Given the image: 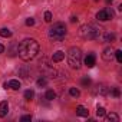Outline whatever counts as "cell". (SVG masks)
I'll return each mask as SVG.
<instances>
[{
	"label": "cell",
	"mask_w": 122,
	"mask_h": 122,
	"mask_svg": "<svg viewBox=\"0 0 122 122\" xmlns=\"http://www.w3.org/2000/svg\"><path fill=\"white\" fill-rule=\"evenodd\" d=\"M63 59H65V52H62V50L55 52L53 53V57H52L53 62H60V60H63Z\"/></svg>",
	"instance_id": "8fae6325"
},
{
	"label": "cell",
	"mask_w": 122,
	"mask_h": 122,
	"mask_svg": "<svg viewBox=\"0 0 122 122\" xmlns=\"http://www.w3.org/2000/svg\"><path fill=\"white\" fill-rule=\"evenodd\" d=\"M112 17H113V10L111 7H106V9L98 12V15H96V19L101 20V22H106V20H109Z\"/></svg>",
	"instance_id": "5b68a950"
},
{
	"label": "cell",
	"mask_w": 122,
	"mask_h": 122,
	"mask_svg": "<svg viewBox=\"0 0 122 122\" xmlns=\"http://www.w3.org/2000/svg\"><path fill=\"white\" fill-rule=\"evenodd\" d=\"M69 93H71V96H75V98H78V96L81 95L79 89H76V88H71V89H69Z\"/></svg>",
	"instance_id": "ac0fdd59"
},
{
	"label": "cell",
	"mask_w": 122,
	"mask_h": 122,
	"mask_svg": "<svg viewBox=\"0 0 122 122\" xmlns=\"http://www.w3.org/2000/svg\"><path fill=\"white\" fill-rule=\"evenodd\" d=\"M17 53H19L22 60L29 62V60H32L33 57H36V55L39 53V43L35 39H25L19 45Z\"/></svg>",
	"instance_id": "6da1fadb"
},
{
	"label": "cell",
	"mask_w": 122,
	"mask_h": 122,
	"mask_svg": "<svg viewBox=\"0 0 122 122\" xmlns=\"http://www.w3.org/2000/svg\"><path fill=\"white\" fill-rule=\"evenodd\" d=\"M46 83H47V82H46L45 78H40V79L37 81V86H40V88H42V86H46Z\"/></svg>",
	"instance_id": "603a6c76"
},
{
	"label": "cell",
	"mask_w": 122,
	"mask_h": 122,
	"mask_svg": "<svg viewBox=\"0 0 122 122\" xmlns=\"http://www.w3.org/2000/svg\"><path fill=\"white\" fill-rule=\"evenodd\" d=\"M71 22H72V23H76V22H78V17H76V16H72V17H71Z\"/></svg>",
	"instance_id": "4316f807"
},
{
	"label": "cell",
	"mask_w": 122,
	"mask_h": 122,
	"mask_svg": "<svg viewBox=\"0 0 122 122\" xmlns=\"http://www.w3.org/2000/svg\"><path fill=\"white\" fill-rule=\"evenodd\" d=\"M0 36H2V37H10L12 36V32L9 29L3 27V29H0Z\"/></svg>",
	"instance_id": "9a60e30c"
},
{
	"label": "cell",
	"mask_w": 122,
	"mask_h": 122,
	"mask_svg": "<svg viewBox=\"0 0 122 122\" xmlns=\"http://www.w3.org/2000/svg\"><path fill=\"white\" fill-rule=\"evenodd\" d=\"M45 20H46L47 23L52 22V13H50V12H46V13H45Z\"/></svg>",
	"instance_id": "44dd1931"
},
{
	"label": "cell",
	"mask_w": 122,
	"mask_h": 122,
	"mask_svg": "<svg viewBox=\"0 0 122 122\" xmlns=\"http://www.w3.org/2000/svg\"><path fill=\"white\" fill-rule=\"evenodd\" d=\"M45 98H46L47 101H53V99L56 98V93H55V91H52V89L46 91V93H45Z\"/></svg>",
	"instance_id": "4fadbf2b"
},
{
	"label": "cell",
	"mask_w": 122,
	"mask_h": 122,
	"mask_svg": "<svg viewBox=\"0 0 122 122\" xmlns=\"http://www.w3.org/2000/svg\"><path fill=\"white\" fill-rule=\"evenodd\" d=\"M66 36V26L63 23H55L50 29H49V37L53 40V42H60L63 40Z\"/></svg>",
	"instance_id": "277c9868"
},
{
	"label": "cell",
	"mask_w": 122,
	"mask_h": 122,
	"mask_svg": "<svg viewBox=\"0 0 122 122\" xmlns=\"http://www.w3.org/2000/svg\"><path fill=\"white\" fill-rule=\"evenodd\" d=\"M3 52H5V46L0 43V53H3Z\"/></svg>",
	"instance_id": "83f0119b"
},
{
	"label": "cell",
	"mask_w": 122,
	"mask_h": 122,
	"mask_svg": "<svg viewBox=\"0 0 122 122\" xmlns=\"http://www.w3.org/2000/svg\"><path fill=\"white\" fill-rule=\"evenodd\" d=\"M33 96H35V92H33L32 89H27V91L25 92V98H26L27 101H30V99H33Z\"/></svg>",
	"instance_id": "e0dca14e"
},
{
	"label": "cell",
	"mask_w": 122,
	"mask_h": 122,
	"mask_svg": "<svg viewBox=\"0 0 122 122\" xmlns=\"http://www.w3.org/2000/svg\"><path fill=\"white\" fill-rule=\"evenodd\" d=\"M68 63L72 69H79L82 65V53L79 47H71L68 50Z\"/></svg>",
	"instance_id": "3957f363"
},
{
	"label": "cell",
	"mask_w": 122,
	"mask_h": 122,
	"mask_svg": "<svg viewBox=\"0 0 122 122\" xmlns=\"http://www.w3.org/2000/svg\"><path fill=\"white\" fill-rule=\"evenodd\" d=\"M82 85H83V86H88V85H91V78L85 76V78L82 79Z\"/></svg>",
	"instance_id": "7402d4cb"
},
{
	"label": "cell",
	"mask_w": 122,
	"mask_h": 122,
	"mask_svg": "<svg viewBox=\"0 0 122 122\" xmlns=\"http://www.w3.org/2000/svg\"><path fill=\"white\" fill-rule=\"evenodd\" d=\"M95 63H96V57H95V55H93V53H89V55L85 57V65H86L88 68H93Z\"/></svg>",
	"instance_id": "8992f818"
},
{
	"label": "cell",
	"mask_w": 122,
	"mask_h": 122,
	"mask_svg": "<svg viewBox=\"0 0 122 122\" xmlns=\"http://www.w3.org/2000/svg\"><path fill=\"white\" fill-rule=\"evenodd\" d=\"M76 115H79V116H83V118H88V116H89V111H88L85 106L79 105V106L76 108Z\"/></svg>",
	"instance_id": "30bf717a"
},
{
	"label": "cell",
	"mask_w": 122,
	"mask_h": 122,
	"mask_svg": "<svg viewBox=\"0 0 122 122\" xmlns=\"http://www.w3.org/2000/svg\"><path fill=\"white\" fill-rule=\"evenodd\" d=\"M102 27L93 25V23H86L83 26H81L79 29V36L86 39V40H93V39H99L102 35Z\"/></svg>",
	"instance_id": "7a4b0ae2"
},
{
	"label": "cell",
	"mask_w": 122,
	"mask_h": 122,
	"mask_svg": "<svg viewBox=\"0 0 122 122\" xmlns=\"http://www.w3.org/2000/svg\"><path fill=\"white\" fill-rule=\"evenodd\" d=\"M7 112H9V103L6 101L0 102V118H5L7 115Z\"/></svg>",
	"instance_id": "9c48e42d"
},
{
	"label": "cell",
	"mask_w": 122,
	"mask_h": 122,
	"mask_svg": "<svg viewBox=\"0 0 122 122\" xmlns=\"http://www.w3.org/2000/svg\"><path fill=\"white\" fill-rule=\"evenodd\" d=\"M96 88H98V89L95 91V93H99V95H102V96H105V95L108 93V88H106L105 85H98Z\"/></svg>",
	"instance_id": "7c38bea8"
},
{
	"label": "cell",
	"mask_w": 122,
	"mask_h": 122,
	"mask_svg": "<svg viewBox=\"0 0 122 122\" xmlns=\"http://www.w3.org/2000/svg\"><path fill=\"white\" fill-rule=\"evenodd\" d=\"M5 88H6V89L10 88V89H13V91H19V89H20V82L16 81V79H12V81H9L7 83H5Z\"/></svg>",
	"instance_id": "52a82bcc"
},
{
	"label": "cell",
	"mask_w": 122,
	"mask_h": 122,
	"mask_svg": "<svg viewBox=\"0 0 122 122\" xmlns=\"http://www.w3.org/2000/svg\"><path fill=\"white\" fill-rule=\"evenodd\" d=\"M115 40V35L113 33H106L105 36H103V42H109V43H112Z\"/></svg>",
	"instance_id": "2e32d148"
},
{
	"label": "cell",
	"mask_w": 122,
	"mask_h": 122,
	"mask_svg": "<svg viewBox=\"0 0 122 122\" xmlns=\"http://www.w3.org/2000/svg\"><path fill=\"white\" fill-rule=\"evenodd\" d=\"M33 25H35V19L29 17V19L26 20V26H33Z\"/></svg>",
	"instance_id": "484cf974"
},
{
	"label": "cell",
	"mask_w": 122,
	"mask_h": 122,
	"mask_svg": "<svg viewBox=\"0 0 122 122\" xmlns=\"http://www.w3.org/2000/svg\"><path fill=\"white\" fill-rule=\"evenodd\" d=\"M112 95H113L115 98H119V96H121V91H119L118 88H113V89H112Z\"/></svg>",
	"instance_id": "cb8c5ba5"
},
{
	"label": "cell",
	"mask_w": 122,
	"mask_h": 122,
	"mask_svg": "<svg viewBox=\"0 0 122 122\" xmlns=\"http://www.w3.org/2000/svg\"><path fill=\"white\" fill-rule=\"evenodd\" d=\"M113 53H115V52H113L111 47H106V49L103 50V53H102V59L106 60V62H111L112 57H113Z\"/></svg>",
	"instance_id": "ba28073f"
},
{
	"label": "cell",
	"mask_w": 122,
	"mask_h": 122,
	"mask_svg": "<svg viewBox=\"0 0 122 122\" xmlns=\"http://www.w3.org/2000/svg\"><path fill=\"white\" fill-rule=\"evenodd\" d=\"M106 121H108V122H119V116H118L116 113H109V115L106 116Z\"/></svg>",
	"instance_id": "5bb4252c"
},
{
	"label": "cell",
	"mask_w": 122,
	"mask_h": 122,
	"mask_svg": "<svg viewBox=\"0 0 122 122\" xmlns=\"http://www.w3.org/2000/svg\"><path fill=\"white\" fill-rule=\"evenodd\" d=\"M96 115H98V116H105V115H106L105 108H103V106H98V109H96Z\"/></svg>",
	"instance_id": "d6986e66"
},
{
	"label": "cell",
	"mask_w": 122,
	"mask_h": 122,
	"mask_svg": "<svg viewBox=\"0 0 122 122\" xmlns=\"http://www.w3.org/2000/svg\"><path fill=\"white\" fill-rule=\"evenodd\" d=\"M20 121H22V122H27V121H32V116H30V115H25V116H22V118H20Z\"/></svg>",
	"instance_id": "d4e9b609"
},
{
	"label": "cell",
	"mask_w": 122,
	"mask_h": 122,
	"mask_svg": "<svg viewBox=\"0 0 122 122\" xmlns=\"http://www.w3.org/2000/svg\"><path fill=\"white\" fill-rule=\"evenodd\" d=\"M113 55L116 56V60H118V62L121 63V62H122V52H121V50H116V52H115Z\"/></svg>",
	"instance_id": "ffe728a7"
}]
</instances>
